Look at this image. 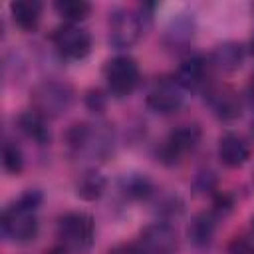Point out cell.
Returning <instances> with one entry per match:
<instances>
[{
  "label": "cell",
  "mask_w": 254,
  "mask_h": 254,
  "mask_svg": "<svg viewBox=\"0 0 254 254\" xmlns=\"http://www.w3.org/2000/svg\"><path fill=\"white\" fill-rule=\"evenodd\" d=\"M18 127H20V131L28 137V139H32V141H36L38 145H46V143H50V127H48V121H46V117L44 115H40L38 111H26V113H22L20 117H18Z\"/></svg>",
  "instance_id": "cell-14"
},
{
  "label": "cell",
  "mask_w": 254,
  "mask_h": 254,
  "mask_svg": "<svg viewBox=\"0 0 254 254\" xmlns=\"http://www.w3.org/2000/svg\"><path fill=\"white\" fill-rule=\"evenodd\" d=\"M141 36V18L131 10H115L109 18V44L117 50L131 48Z\"/></svg>",
  "instance_id": "cell-7"
},
{
  "label": "cell",
  "mask_w": 254,
  "mask_h": 254,
  "mask_svg": "<svg viewBox=\"0 0 254 254\" xmlns=\"http://www.w3.org/2000/svg\"><path fill=\"white\" fill-rule=\"evenodd\" d=\"M42 196L38 190L24 192L14 204L2 212V232L12 242H30L38 234V204Z\"/></svg>",
  "instance_id": "cell-1"
},
{
  "label": "cell",
  "mask_w": 254,
  "mask_h": 254,
  "mask_svg": "<svg viewBox=\"0 0 254 254\" xmlns=\"http://www.w3.org/2000/svg\"><path fill=\"white\" fill-rule=\"evenodd\" d=\"M252 232H254V218H252Z\"/></svg>",
  "instance_id": "cell-25"
},
{
  "label": "cell",
  "mask_w": 254,
  "mask_h": 254,
  "mask_svg": "<svg viewBox=\"0 0 254 254\" xmlns=\"http://www.w3.org/2000/svg\"><path fill=\"white\" fill-rule=\"evenodd\" d=\"M54 6L58 14L67 20V24H77L85 20L91 12V4L85 0H58Z\"/></svg>",
  "instance_id": "cell-18"
},
{
  "label": "cell",
  "mask_w": 254,
  "mask_h": 254,
  "mask_svg": "<svg viewBox=\"0 0 254 254\" xmlns=\"http://www.w3.org/2000/svg\"><path fill=\"white\" fill-rule=\"evenodd\" d=\"M87 103H89V107L91 109H99V105H101V95H99V91H95V93H89V97H87Z\"/></svg>",
  "instance_id": "cell-23"
},
{
  "label": "cell",
  "mask_w": 254,
  "mask_h": 254,
  "mask_svg": "<svg viewBox=\"0 0 254 254\" xmlns=\"http://www.w3.org/2000/svg\"><path fill=\"white\" fill-rule=\"evenodd\" d=\"M218 159L224 167L236 169L250 159V145L242 135L226 133L218 141Z\"/></svg>",
  "instance_id": "cell-11"
},
{
  "label": "cell",
  "mask_w": 254,
  "mask_h": 254,
  "mask_svg": "<svg viewBox=\"0 0 254 254\" xmlns=\"http://www.w3.org/2000/svg\"><path fill=\"white\" fill-rule=\"evenodd\" d=\"M52 254H64V252H52Z\"/></svg>",
  "instance_id": "cell-26"
},
{
  "label": "cell",
  "mask_w": 254,
  "mask_h": 254,
  "mask_svg": "<svg viewBox=\"0 0 254 254\" xmlns=\"http://www.w3.org/2000/svg\"><path fill=\"white\" fill-rule=\"evenodd\" d=\"M242 58H244V52H242V46L236 44V42H224L220 46L214 48L212 56H210V62L220 69V71H234L242 65Z\"/></svg>",
  "instance_id": "cell-15"
},
{
  "label": "cell",
  "mask_w": 254,
  "mask_h": 254,
  "mask_svg": "<svg viewBox=\"0 0 254 254\" xmlns=\"http://www.w3.org/2000/svg\"><path fill=\"white\" fill-rule=\"evenodd\" d=\"M73 101V89L64 81H42L32 89L34 111L48 117H58L69 109Z\"/></svg>",
  "instance_id": "cell-3"
},
{
  "label": "cell",
  "mask_w": 254,
  "mask_h": 254,
  "mask_svg": "<svg viewBox=\"0 0 254 254\" xmlns=\"http://www.w3.org/2000/svg\"><path fill=\"white\" fill-rule=\"evenodd\" d=\"M214 228H216L214 214L212 212H200L194 216V220L189 226V238L196 246H206L214 236Z\"/></svg>",
  "instance_id": "cell-16"
},
{
  "label": "cell",
  "mask_w": 254,
  "mask_h": 254,
  "mask_svg": "<svg viewBox=\"0 0 254 254\" xmlns=\"http://www.w3.org/2000/svg\"><path fill=\"white\" fill-rule=\"evenodd\" d=\"M206 101L212 109V113L222 121L238 119L242 113V103L238 93L230 85H214L206 93Z\"/></svg>",
  "instance_id": "cell-10"
},
{
  "label": "cell",
  "mask_w": 254,
  "mask_h": 254,
  "mask_svg": "<svg viewBox=\"0 0 254 254\" xmlns=\"http://www.w3.org/2000/svg\"><path fill=\"white\" fill-rule=\"evenodd\" d=\"M52 42L60 56L67 60H81L91 50V36L77 24H64L54 30Z\"/></svg>",
  "instance_id": "cell-6"
},
{
  "label": "cell",
  "mask_w": 254,
  "mask_h": 254,
  "mask_svg": "<svg viewBox=\"0 0 254 254\" xmlns=\"http://www.w3.org/2000/svg\"><path fill=\"white\" fill-rule=\"evenodd\" d=\"M95 236L93 218L87 212H67L58 222V238L65 250L85 252L91 248Z\"/></svg>",
  "instance_id": "cell-2"
},
{
  "label": "cell",
  "mask_w": 254,
  "mask_h": 254,
  "mask_svg": "<svg viewBox=\"0 0 254 254\" xmlns=\"http://www.w3.org/2000/svg\"><path fill=\"white\" fill-rule=\"evenodd\" d=\"M228 254H254V240L236 238L228 246Z\"/></svg>",
  "instance_id": "cell-21"
},
{
  "label": "cell",
  "mask_w": 254,
  "mask_h": 254,
  "mask_svg": "<svg viewBox=\"0 0 254 254\" xmlns=\"http://www.w3.org/2000/svg\"><path fill=\"white\" fill-rule=\"evenodd\" d=\"M12 18L16 26L24 32H32L38 28L42 18V2L38 0H16L10 4Z\"/></svg>",
  "instance_id": "cell-13"
},
{
  "label": "cell",
  "mask_w": 254,
  "mask_h": 254,
  "mask_svg": "<svg viewBox=\"0 0 254 254\" xmlns=\"http://www.w3.org/2000/svg\"><path fill=\"white\" fill-rule=\"evenodd\" d=\"M181 105H183V87L177 83V79L175 81L161 79L147 93V107L153 109L155 113L169 115L179 111Z\"/></svg>",
  "instance_id": "cell-8"
},
{
  "label": "cell",
  "mask_w": 254,
  "mask_h": 254,
  "mask_svg": "<svg viewBox=\"0 0 254 254\" xmlns=\"http://www.w3.org/2000/svg\"><path fill=\"white\" fill-rule=\"evenodd\" d=\"M139 246L145 254H173L177 248V234L169 224L155 222L141 232Z\"/></svg>",
  "instance_id": "cell-9"
},
{
  "label": "cell",
  "mask_w": 254,
  "mask_h": 254,
  "mask_svg": "<svg viewBox=\"0 0 254 254\" xmlns=\"http://www.w3.org/2000/svg\"><path fill=\"white\" fill-rule=\"evenodd\" d=\"M248 93H250V99L254 101V75H252V79H250V85H248Z\"/></svg>",
  "instance_id": "cell-24"
},
{
  "label": "cell",
  "mask_w": 254,
  "mask_h": 254,
  "mask_svg": "<svg viewBox=\"0 0 254 254\" xmlns=\"http://www.w3.org/2000/svg\"><path fill=\"white\" fill-rule=\"evenodd\" d=\"M123 192L131 198H145L151 194V181L139 173L127 175L123 179Z\"/></svg>",
  "instance_id": "cell-19"
},
{
  "label": "cell",
  "mask_w": 254,
  "mask_h": 254,
  "mask_svg": "<svg viewBox=\"0 0 254 254\" xmlns=\"http://www.w3.org/2000/svg\"><path fill=\"white\" fill-rule=\"evenodd\" d=\"M2 163H4V169L12 175H20L22 169H24V155L20 151V147L12 141H6L4 143V149H2Z\"/></svg>",
  "instance_id": "cell-20"
},
{
  "label": "cell",
  "mask_w": 254,
  "mask_h": 254,
  "mask_svg": "<svg viewBox=\"0 0 254 254\" xmlns=\"http://www.w3.org/2000/svg\"><path fill=\"white\" fill-rule=\"evenodd\" d=\"M105 190V179L97 171H85L75 183V192L83 200H95Z\"/></svg>",
  "instance_id": "cell-17"
},
{
  "label": "cell",
  "mask_w": 254,
  "mask_h": 254,
  "mask_svg": "<svg viewBox=\"0 0 254 254\" xmlns=\"http://www.w3.org/2000/svg\"><path fill=\"white\" fill-rule=\"evenodd\" d=\"M206 73H208V64L202 56H189L181 62L179 69H177V83L183 89H198L204 85L206 81Z\"/></svg>",
  "instance_id": "cell-12"
},
{
  "label": "cell",
  "mask_w": 254,
  "mask_h": 254,
  "mask_svg": "<svg viewBox=\"0 0 254 254\" xmlns=\"http://www.w3.org/2000/svg\"><path fill=\"white\" fill-rule=\"evenodd\" d=\"M105 81L113 95H129L139 81V65L131 56H115L105 65Z\"/></svg>",
  "instance_id": "cell-4"
},
{
  "label": "cell",
  "mask_w": 254,
  "mask_h": 254,
  "mask_svg": "<svg viewBox=\"0 0 254 254\" xmlns=\"http://www.w3.org/2000/svg\"><path fill=\"white\" fill-rule=\"evenodd\" d=\"M109 254H145L139 244H119L109 250Z\"/></svg>",
  "instance_id": "cell-22"
},
{
  "label": "cell",
  "mask_w": 254,
  "mask_h": 254,
  "mask_svg": "<svg viewBox=\"0 0 254 254\" xmlns=\"http://www.w3.org/2000/svg\"><path fill=\"white\" fill-rule=\"evenodd\" d=\"M200 141V129L196 125H181L167 135L159 147V159L167 165H175L187 153H192Z\"/></svg>",
  "instance_id": "cell-5"
}]
</instances>
